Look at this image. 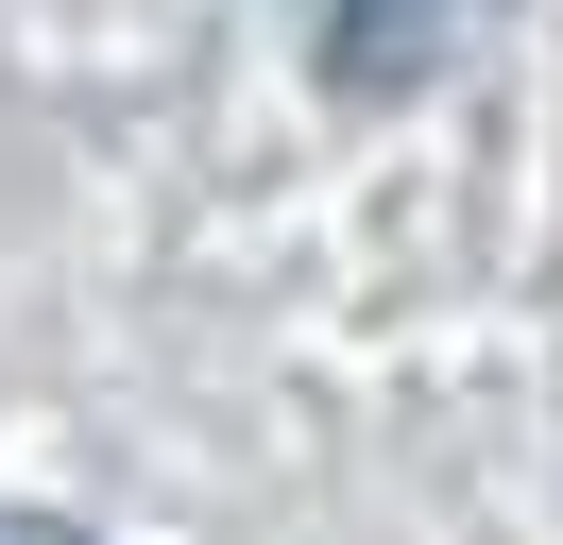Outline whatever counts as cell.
Here are the masks:
<instances>
[{"instance_id":"cell-2","label":"cell","mask_w":563,"mask_h":545,"mask_svg":"<svg viewBox=\"0 0 563 545\" xmlns=\"http://www.w3.org/2000/svg\"><path fill=\"white\" fill-rule=\"evenodd\" d=\"M0 545H86V529H69V511H0Z\"/></svg>"},{"instance_id":"cell-1","label":"cell","mask_w":563,"mask_h":545,"mask_svg":"<svg viewBox=\"0 0 563 545\" xmlns=\"http://www.w3.org/2000/svg\"><path fill=\"white\" fill-rule=\"evenodd\" d=\"M478 18H495V0H308V52H324V86L393 102V86H427Z\"/></svg>"}]
</instances>
